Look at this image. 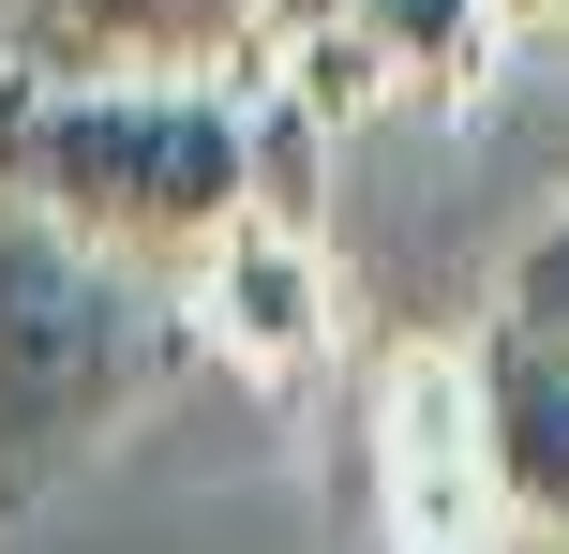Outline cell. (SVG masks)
<instances>
[{
	"instance_id": "6da1fadb",
	"label": "cell",
	"mask_w": 569,
	"mask_h": 554,
	"mask_svg": "<svg viewBox=\"0 0 569 554\" xmlns=\"http://www.w3.org/2000/svg\"><path fill=\"white\" fill-rule=\"evenodd\" d=\"M0 195L180 285L240 225V75H0Z\"/></svg>"
},
{
	"instance_id": "7a4b0ae2",
	"label": "cell",
	"mask_w": 569,
	"mask_h": 554,
	"mask_svg": "<svg viewBox=\"0 0 569 554\" xmlns=\"http://www.w3.org/2000/svg\"><path fill=\"white\" fill-rule=\"evenodd\" d=\"M196 360L166 270H120L0 195V525L90 465L150 390Z\"/></svg>"
},
{
	"instance_id": "3957f363",
	"label": "cell",
	"mask_w": 569,
	"mask_h": 554,
	"mask_svg": "<svg viewBox=\"0 0 569 554\" xmlns=\"http://www.w3.org/2000/svg\"><path fill=\"white\" fill-rule=\"evenodd\" d=\"M375 540L390 554H480L495 495H480V405H465V345H405L375 375Z\"/></svg>"
},
{
	"instance_id": "277c9868",
	"label": "cell",
	"mask_w": 569,
	"mask_h": 554,
	"mask_svg": "<svg viewBox=\"0 0 569 554\" xmlns=\"http://www.w3.org/2000/svg\"><path fill=\"white\" fill-rule=\"evenodd\" d=\"M270 0H16L0 75H256Z\"/></svg>"
},
{
	"instance_id": "5b68a950",
	"label": "cell",
	"mask_w": 569,
	"mask_h": 554,
	"mask_svg": "<svg viewBox=\"0 0 569 554\" xmlns=\"http://www.w3.org/2000/svg\"><path fill=\"white\" fill-rule=\"evenodd\" d=\"M180 330H196V345H226L256 390H300L315 360H330V270H315V240L240 210V225L180 270Z\"/></svg>"
},
{
	"instance_id": "8992f818",
	"label": "cell",
	"mask_w": 569,
	"mask_h": 554,
	"mask_svg": "<svg viewBox=\"0 0 569 554\" xmlns=\"http://www.w3.org/2000/svg\"><path fill=\"white\" fill-rule=\"evenodd\" d=\"M465 405H480V495L510 540H569V360L525 330L465 345Z\"/></svg>"
},
{
	"instance_id": "52a82bcc",
	"label": "cell",
	"mask_w": 569,
	"mask_h": 554,
	"mask_svg": "<svg viewBox=\"0 0 569 554\" xmlns=\"http://www.w3.org/2000/svg\"><path fill=\"white\" fill-rule=\"evenodd\" d=\"M330 30L360 46V75H375V90L465 105V90L495 75V30H510V0H330Z\"/></svg>"
},
{
	"instance_id": "ba28073f",
	"label": "cell",
	"mask_w": 569,
	"mask_h": 554,
	"mask_svg": "<svg viewBox=\"0 0 569 554\" xmlns=\"http://www.w3.org/2000/svg\"><path fill=\"white\" fill-rule=\"evenodd\" d=\"M330 135H345V120L315 105V90H284L270 60H256V75H240V210H256V225H300V240H315V210H330Z\"/></svg>"
},
{
	"instance_id": "9c48e42d",
	"label": "cell",
	"mask_w": 569,
	"mask_h": 554,
	"mask_svg": "<svg viewBox=\"0 0 569 554\" xmlns=\"http://www.w3.org/2000/svg\"><path fill=\"white\" fill-rule=\"evenodd\" d=\"M495 330H525V345L569 360V195L540 210V225L510 240V285H495Z\"/></svg>"
},
{
	"instance_id": "30bf717a",
	"label": "cell",
	"mask_w": 569,
	"mask_h": 554,
	"mask_svg": "<svg viewBox=\"0 0 569 554\" xmlns=\"http://www.w3.org/2000/svg\"><path fill=\"white\" fill-rule=\"evenodd\" d=\"M300 30H330V0H270V46H300Z\"/></svg>"
},
{
	"instance_id": "8fae6325",
	"label": "cell",
	"mask_w": 569,
	"mask_h": 554,
	"mask_svg": "<svg viewBox=\"0 0 569 554\" xmlns=\"http://www.w3.org/2000/svg\"><path fill=\"white\" fill-rule=\"evenodd\" d=\"M510 16H569V0H510Z\"/></svg>"
}]
</instances>
